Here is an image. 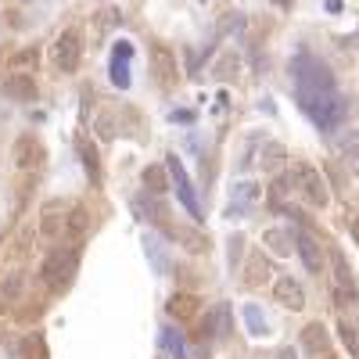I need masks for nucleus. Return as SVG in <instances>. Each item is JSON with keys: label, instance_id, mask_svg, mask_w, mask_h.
I'll list each match as a JSON object with an SVG mask.
<instances>
[{"label": "nucleus", "instance_id": "nucleus-30", "mask_svg": "<svg viewBox=\"0 0 359 359\" xmlns=\"http://www.w3.org/2000/svg\"><path fill=\"white\" fill-rule=\"evenodd\" d=\"M133 212H137V216H147V219H158V216H162L158 205L147 201V198H137V201H133Z\"/></svg>", "mask_w": 359, "mask_h": 359}, {"label": "nucleus", "instance_id": "nucleus-1", "mask_svg": "<svg viewBox=\"0 0 359 359\" xmlns=\"http://www.w3.org/2000/svg\"><path fill=\"white\" fill-rule=\"evenodd\" d=\"M294 86H298V101L302 108L313 115V123L323 130H334L341 118H345V101L334 86V76L323 62L302 54L294 62Z\"/></svg>", "mask_w": 359, "mask_h": 359}, {"label": "nucleus", "instance_id": "nucleus-12", "mask_svg": "<svg viewBox=\"0 0 359 359\" xmlns=\"http://www.w3.org/2000/svg\"><path fill=\"white\" fill-rule=\"evenodd\" d=\"M294 248H298V255H302V262H306L309 273H323V248L316 245V237L298 233V237H294Z\"/></svg>", "mask_w": 359, "mask_h": 359}, {"label": "nucleus", "instance_id": "nucleus-25", "mask_svg": "<svg viewBox=\"0 0 359 359\" xmlns=\"http://www.w3.org/2000/svg\"><path fill=\"white\" fill-rule=\"evenodd\" d=\"M237 65H241V62H237V54H233V50H226V54L219 57V62H216V69H212V72H216V79H233V76H237Z\"/></svg>", "mask_w": 359, "mask_h": 359}, {"label": "nucleus", "instance_id": "nucleus-20", "mask_svg": "<svg viewBox=\"0 0 359 359\" xmlns=\"http://www.w3.org/2000/svg\"><path fill=\"white\" fill-rule=\"evenodd\" d=\"M165 309H169V316H176V320H194V316H198V298H194V294H172Z\"/></svg>", "mask_w": 359, "mask_h": 359}, {"label": "nucleus", "instance_id": "nucleus-19", "mask_svg": "<svg viewBox=\"0 0 359 359\" xmlns=\"http://www.w3.org/2000/svg\"><path fill=\"white\" fill-rule=\"evenodd\" d=\"M284 158H287V151H284V144H280V140H266V144H262L259 165H262L266 172H277V169L284 165Z\"/></svg>", "mask_w": 359, "mask_h": 359}, {"label": "nucleus", "instance_id": "nucleus-33", "mask_svg": "<svg viewBox=\"0 0 359 359\" xmlns=\"http://www.w3.org/2000/svg\"><path fill=\"white\" fill-rule=\"evenodd\" d=\"M241 248H245V237L233 233V237H230V266H233V269H237V259H241Z\"/></svg>", "mask_w": 359, "mask_h": 359}, {"label": "nucleus", "instance_id": "nucleus-37", "mask_svg": "<svg viewBox=\"0 0 359 359\" xmlns=\"http://www.w3.org/2000/svg\"><path fill=\"white\" fill-rule=\"evenodd\" d=\"M273 359H298V352H294V348H291V345H287V348H280V352H277V355H273Z\"/></svg>", "mask_w": 359, "mask_h": 359}, {"label": "nucleus", "instance_id": "nucleus-3", "mask_svg": "<svg viewBox=\"0 0 359 359\" xmlns=\"http://www.w3.org/2000/svg\"><path fill=\"white\" fill-rule=\"evenodd\" d=\"M76 262H79V252L72 245H57L50 248V255L43 259V280L50 287H65L76 273Z\"/></svg>", "mask_w": 359, "mask_h": 359}, {"label": "nucleus", "instance_id": "nucleus-22", "mask_svg": "<svg viewBox=\"0 0 359 359\" xmlns=\"http://www.w3.org/2000/svg\"><path fill=\"white\" fill-rule=\"evenodd\" d=\"M259 184H255V180H241V184H237L233 187V205H241V208H252L255 201H259Z\"/></svg>", "mask_w": 359, "mask_h": 359}, {"label": "nucleus", "instance_id": "nucleus-40", "mask_svg": "<svg viewBox=\"0 0 359 359\" xmlns=\"http://www.w3.org/2000/svg\"><path fill=\"white\" fill-rule=\"evenodd\" d=\"M273 4H280V8H287V4H291V0H273Z\"/></svg>", "mask_w": 359, "mask_h": 359}, {"label": "nucleus", "instance_id": "nucleus-23", "mask_svg": "<svg viewBox=\"0 0 359 359\" xmlns=\"http://www.w3.org/2000/svg\"><path fill=\"white\" fill-rule=\"evenodd\" d=\"M162 345L169 348L172 359H187V345H184V334L176 327H162Z\"/></svg>", "mask_w": 359, "mask_h": 359}, {"label": "nucleus", "instance_id": "nucleus-35", "mask_svg": "<svg viewBox=\"0 0 359 359\" xmlns=\"http://www.w3.org/2000/svg\"><path fill=\"white\" fill-rule=\"evenodd\" d=\"M255 144H259V137H248V144H245V151H241V162H237V165H241V169H248V165H252V155H255Z\"/></svg>", "mask_w": 359, "mask_h": 359}, {"label": "nucleus", "instance_id": "nucleus-27", "mask_svg": "<svg viewBox=\"0 0 359 359\" xmlns=\"http://www.w3.org/2000/svg\"><path fill=\"white\" fill-rule=\"evenodd\" d=\"M291 191H294V180H291V172H287V176H277V180H273V187H269V198H273V205H280Z\"/></svg>", "mask_w": 359, "mask_h": 359}, {"label": "nucleus", "instance_id": "nucleus-31", "mask_svg": "<svg viewBox=\"0 0 359 359\" xmlns=\"http://www.w3.org/2000/svg\"><path fill=\"white\" fill-rule=\"evenodd\" d=\"M172 237H176V241H184V245H187V252H205V241H201V237H191L187 230H176Z\"/></svg>", "mask_w": 359, "mask_h": 359}, {"label": "nucleus", "instance_id": "nucleus-18", "mask_svg": "<svg viewBox=\"0 0 359 359\" xmlns=\"http://www.w3.org/2000/svg\"><path fill=\"white\" fill-rule=\"evenodd\" d=\"M151 62H155V79L162 86H172L176 83V69H172V54L165 47H155L151 50Z\"/></svg>", "mask_w": 359, "mask_h": 359}, {"label": "nucleus", "instance_id": "nucleus-7", "mask_svg": "<svg viewBox=\"0 0 359 359\" xmlns=\"http://www.w3.org/2000/svg\"><path fill=\"white\" fill-rule=\"evenodd\" d=\"M11 155H15V165L18 169H40L43 165V144L33 137V133H22L18 140H15V147H11Z\"/></svg>", "mask_w": 359, "mask_h": 359}, {"label": "nucleus", "instance_id": "nucleus-24", "mask_svg": "<svg viewBox=\"0 0 359 359\" xmlns=\"http://www.w3.org/2000/svg\"><path fill=\"white\" fill-rule=\"evenodd\" d=\"M245 327L255 338H266V316H262L259 306H245Z\"/></svg>", "mask_w": 359, "mask_h": 359}, {"label": "nucleus", "instance_id": "nucleus-16", "mask_svg": "<svg viewBox=\"0 0 359 359\" xmlns=\"http://www.w3.org/2000/svg\"><path fill=\"white\" fill-rule=\"evenodd\" d=\"M338 155L348 162L352 172H359V133L355 130H341L338 133Z\"/></svg>", "mask_w": 359, "mask_h": 359}, {"label": "nucleus", "instance_id": "nucleus-14", "mask_svg": "<svg viewBox=\"0 0 359 359\" xmlns=\"http://www.w3.org/2000/svg\"><path fill=\"white\" fill-rule=\"evenodd\" d=\"M226 331H230V309H226V302H219V306H212V313L201 320V334L216 338V334H226Z\"/></svg>", "mask_w": 359, "mask_h": 359}, {"label": "nucleus", "instance_id": "nucleus-36", "mask_svg": "<svg viewBox=\"0 0 359 359\" xmlns=\"http://www.w3.org/2000/svg\"><path fill=\"white\" fill-rule=\"evenodd\" d=\"M57 230H62V223H57V216H50V212H43V233H47V237H54Z\"/></svg>", "mask_w": 359, "mask_h": 359}, {"label": "nucleus", "instance_id": "nucleus-29", "mask_svg": "<svg viewBox=\"0 0 359 359\" xmlns=\"http://www.w3.org/2000/svg\"><path fill=\"white\" fill-rule=\"evenodd\" d=\"M86 219H90V216H86V208H79V205H76L72 212H69V230H72V233H83V230L90 226Z\"/></svg>", "mask_w": 359, "mask_h": 359}, {"label": "nucleus", "instance_id": "nucleus-39", "mask_svg": "<svg viewBox=\"0 0 359 359\" xmlns=\"http://www.w3.org/2000/svg\"><path fill=\"white\" fill-rule=\"evenodd\" d=\"M352 237H355V245H359V223H352Z\"/></svg>", "mask_w": 359, "mask_h": 359}, {"label": "nucleus", "instance_id": "nucleus-6", "mask_svg": "<svg viewBox=\"0 0 359 359\" xmlns=\"http://www.w3.org/2000/svg\"><path fill=\"white\" fill-rule=\"evenodd\" d=\"M165 169H169V180L176 184V194H180V201L187 205V212H191L194 219H201V205H198V198H194V191H191L187 169L180 165V158H176V155H169V158H165Z\"/></svg>", "mask_w": 359, "mask_h": 359}, {"label": "nucleus", "instance_id": "nucleus-4", "mask_svg": "<svg viewBox=\"0 0 359 359\" xmlns=\"http://www.w3.org/2000/svg\"><path fill=\"white\" fill-rule=\"evenodd\" d=\"M79 57H83V33L76 25H69V29H62V36L50 43V62L62 72H76Z\"/></svg>", "mask_w": 359, "mask_h": 359}, {"label": "nucleus", "instance_id": "nucleus-15", "mask_svg": "<svg viewBox=\"0 0 359 359\" xmlns=\"http://www.w3.org/2000/svg\"><path fill=\"white\" fill-rule=\"evenodd\" d=\"M140 184H144V191L147 194H165L169 191V169L165 165H147L144 172H140Z\"/></svg>", "mask_w": 359, "mask_h": 359}, {"label": "nucleus", "instance_id": "nucleus-38", "mask_svg": "<svg viewBox=\"0 0 359 359\" xmlns=\"http://www.w3.org/2000/svg\"><path fill=\"white\" fill-rule=\"evenodd\" d=\"M327 11H341V0H327Z\"/></svg>", "mask_w": 359, "mask_h": 359}, {"label": "nucleus", "instance_id": "nucleus-17", "mask_svg": "<svg viewBox=\"0 0 359 359\" xmlns=\"http://www.w3.org/2000/svg\"><path fill=\"white\" fill-rule=\"evenodd\" d=\"M262 245L269 248V252H273V255H291L294 248V237L287 233V230H280V226H269L266 233H262Z\"/></svg>", "mask_w": 359, "mask_h": 359}, {"label": "nucleus", "instance_id": "nucleus-21", "mask_svg": "<svg viewBox=\"0 0 359 359\" xmlns=\"http://www.w3.org/2000/svg\"><path fill=\"white\" fill-rule=\"evenodd\" d=\"M22 291H25V277L18 273V269L4 273V280H0V298H4V302H18Z\"/></svg>", "mask_w": 359, "mask_h": 359}, {"label": "nucleus", "instance_id": "nucleus-2", "mask_svg": "<svg viewBox=\"0 0 359 359\" xmlns=\"http://www.w3.org/2000/svg\"><path fill=\"white\" fill-rule=\"evenodd\" d=\"M291 180H294V191L302 194L313 208H327V201H331V191H327V180L320 176L316 165H294L291 169Z\"/></svg>", "mask_w": 359, "mask_h": 359}, {"label": "nucleus", "instance_id": "nucleus-5", "mask_svg": "<svg viewBox=\"0 0 359 359\" xmlns=\"http://www.w3.org/2000/svg\"><path fill=\"white\" fill-rule=\"evenodd\" d=\"M334 302L338 306H355L359 302V284L352 277L345 255H334Z\"/></svg>", "mask_w": 359, "mask_h": 359}, {"label": "nucleus", "instance_id": "nucleus-11", "mask_svg": "<svg viewBox=\"0 0 359 359\" xmlns=\"http://www.w3.org/2000/svg\"><path fill=\"white\" fill-rule=\"evenodd\" d=\"M4 94L11 97V101H36V83H33V76L29 72H11L8 79H4Z\"/></svg>", "mask_w": 359, "mask_h": 359}, {"label": "nucleus", "instance_id": "nucleus-9", "mask_svg": "<svg viewBox=\"0 0 359 359\" xmlns=\"http://www.w3.org/2000/svg\"><path fill=\"white\" fill-rule=\"evenodd\" d=\"M302 352L313 355V359H320V355L331 352V334H327V327H323L320 320L309 323V327H302Z\"/></svg>", "mask_w": 359, "mask_h": 359}, {"label": "nucleus", "instance_id": "nucleus-28", "mask_svg": "<svg viewBox=\"0 0 359 359\" xmlns=\"http://www.w3.org/2000/svg\"><path fill=\"white\" fill-rule=\"evenodd\" d=\"M111 83H115V86H126V83H130V76H126V57H123V54L111 57Z\"/></svg>", "mask_w": 359, "mask_h": 359}, {"label": "nucleus", "instance_id": "nucleus-26", "mask_svg": "<svg viewBox=\"0 0 359 359\" xmlns=\"http://www.w3.org/2000/svg\"><path fill=\"white\" fill-rule=\"evenodd\" d=\"M338 334H341V341H345V348L359 359V327H352L348 320H341L338 323Z\"/></svg>", "mask_w": 359, "mask_h": 359}, {"label": "nucleus", "instance_id": "nucleus-13", "mask_svg": "<svg viewBox=\"0 0 359 359\" xmlns=\"http://www.w3.org/2000/svg\"><path fill=\"white\" fill-rule=\"evenodd\" d=\"M269 277H273V273H269V259H266L259 248H252L248 259H245V284H248V287H259V284H266Z\"/></svg>", "mask_w": 359, "mask_h": 359}, {"label": "nucleus", "instance_id": "nucleus-34", "mask_svg": "<svg viewBox=\"0 0 359 359\" xmlns=\"http://www.w3.org/2000/svg\"><path fill=\"white\" fill-rule=\"evenodd\" d=\"M97 137H101V140H111V137H115V123H111L108 115L97 118Z\"/></svg>", "mask_w": 359, "mask_h": 359}, {"label": "nucleus", "instance_id": "nucleus-32", "mask_svg": "<svg viewBox=\"0 0 359 359\" xmlns=\"http://www.w3.org/2000/svg\"><path fill=\"white\" fill-rule=\"evenodd\" d=\"M33 62H36V50H22V54L11 57V65H15V69H33Z\"/></svg>", "mask_w": 359, "mask_h": 359}, {"label": "nucleus", "instance_id": "nucleus-10", "mask_svg": "<svg viewBox=\"0 0 359 359\" xmlns=\"http://www.w3.org/2000/svg\"><path fill=\"white\" fill-rule=\"evenodd\" d=\"M76 151L83 158V169L90 176V184H101V158H97V147L90 140V133H76Z\"/></svg>", "mask_w": 359, "mask_h": 359}, {"label": "nucleus", "instance_id": "nucleus-8", "mask_svg": "<svg viewBox=\"0 0 359 359\" xmlns=\"http://www.w3.org/2000/svg\"><path fill=\"white\" fill-rule=\"evenodd\" d=\"M273 298H277V306H284V309H291V313L306 309V291H302V284H298L294 277H280V280L273 284Z\"/></svg>", "mask_w": 359, "mask_h": 359}]
</instances>
